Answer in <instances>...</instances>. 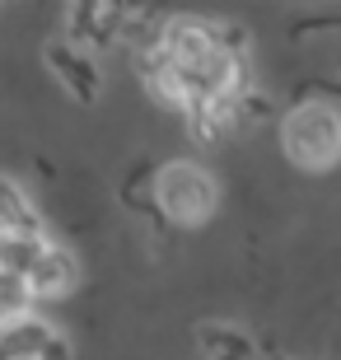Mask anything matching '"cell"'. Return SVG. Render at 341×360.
Wrapping results in <instances>:
<instances>
[{
	"instance_id": "6da1fadb",
	"label": "cell",
	"mask_w": 341,
	"mask_h": 360,
	"mask_svg": "<svg viewBox=\"0 0 341 360\" xmlns=\"http://www.w3.org/2000/svg\"><path fill=\"white\" fill-rule=\"evenodd\" d=\"M159 61L169 66L178 108H206V103H229L243 84V56L229 52L215 24L178 19L159 38Z\"/></svg>"
},
{
	"instance_id": "7a4b0ae2",
	"label": "cell",
	"mask_w": 341,
	"mask_h": 360,
	"mask_svg": "<svg viewBox=\"0 0 341 360\" xmlns=\"http://www.w3.org/2000/svg\"><path fill=\"white\" fill-rule=\"evenodd\" d=\"M281 141L285 155L300 169H328L341 160V112L328 103H304L281 122Z\"/></svg>"
},
{
	"instance_id": "3957f363",
	"label": "cell",
	"mask_w": 341,
	"mask_h": 360,
	"mask_svg": "<svg viewBox=\"0 0 341 360\" xmlns=\"http://www.w3.org/2000/svg\"><path fill=\"white\" fill-rule=\"evenodd\" d=\"M155 201L173 225H201V220H210L220 192H215V178H210L201 164L178 160V164H164V169H159Z\"/></svg>"
},
{
	"instance_id": "277c9868",
	"label": "cell",
	"mask_w": 341,
	"mask_h": 360,
	"mask_svg": "<svg viewBox=\"0 0 341 360\" xmlns=\"http://www.w3.org/2000/svg\"><path fill=\"white\" fill-rule=\"evenodd\" d=\"M0 360H70V351L52 323L28 314V319L0 328Z\"/></svg>"
},
{
	"instance_id": "5b68a950",
	"label": "cell",
	"mask_w": 341,
	"mask_h": 360,
	"mask_svg": "<svg viewBox=\"0 0 341 360\" xmlns=\"http://www.w3.org/2000/svg\"><path fill=\"white\" fill-rule=\"evenodd\" d=\"M0 239H42V220L28 197L0 174Z\"/></svg>"
},
{
	"instance_id": "8992f818",
	"label": "cell",
	"mask_w": 341,
	"mask_h": 360,
	"mask_svg": "<svg viewBox=\"0 0 341 360\" xmlns=\"http://www.w3.org/2000/svg\"><path fill=\"white\" fill-rule=\"evenodd\" d=\"M28 285H33V295H66L70 285H75V257L52 243V248L42 253L38 271L28 276Z\"/></svg>"
},
{
	"instance_id": "52a82bcc",
	"label": "cell",
	"mask_w": 341,
	"mask_h": 360,
	"mask_svg": "<svg viewBox=\"0 0 341 360\" xmlns=\"http://www.w3.org/2000/svg\"><path fill=\"white\" fill-rule=\"evenodd\" d=\"M47 61H52V66L61 70V80H66L70 89L79 94V98H94V94H98V75H94V66L75 52V47L56 42V47H47Z\"/></svg>"
},
{
	"instance_id": "ba28073f",
	"label": "cell",
	"mask_w": 341,
	"mask_h": 360,
	"mask_svg": "<svg viewBox=\"0 0 341 360\" xmlns=\"http://www.w3.org/2000/svg\"><path fill=\"white\" fill-rule=\"evenodd\" d=\"M28 304H33V285H28L19 271L0 267V328L28 319Z\"/></svg>"
},
{
	"instance_id": "9c48e42d",
	"label": "cell",
	"mask_w": 341,
	"mask_h": 360,
	"mask_svg": "<svg viewBox=\"0 0 341 360\" xmlns=\"http://www.w3.org/2000/svg\"><path fill=\"white\" fill-rule=\"evenodd\" d=\"M47 248H52L47 239H0V267L19 271V276L28 281L33 271H38V262H42Z\"/></svg>"
}]
</instances>
